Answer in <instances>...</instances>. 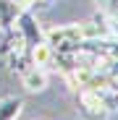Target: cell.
<instances>
[{"label":"cell","mask_w":118,"mask_h":120,"mask_svg":"<svg viewBox=\"0 0 118 120\" xmlns=\"http://www.w3.org/2000/svg\"><path fill=\"white\" fill-rule=\"evenodd\" d=\"M45 42L55 52H76L79 45L84 42L81 24H66V26H53L45 31Z\"/></svg>","instance_id":"6da1fadb"},{"label":"cell","mask_w":118,"mask_h":120,"mask_svg":"<svg viewBox=\"0 0 118 120\" xmlns=\"http://www.w3.org/2000/svg\"><path fill=\"white\" fill-rule=\"evenodd\" d=\"M16 31L24 37V42H26L29 47H34L37 42H45V29L39 26V21L32 16L29 8H24L21 13H18V18H16Z\"/></svg>","instance_id":"7a4b0ae2"},{"label":"cell","mask_w":118,"mask_h":120,"mask_svg":"<svg viewBox=\"0 0 118 120\" xmlns=\"http://www.w3.org/2000/svg\"><path fill=\"white\" fill-rule=\"evenodd\" d=\"M47 81H50L47 68L29 65V68L21 73V84H24V89H26V91H42V89H47Z\"/></svg>","instance_id":"3957f363"},{"label":"cell","mask_w":118,"mask_h":120,"mask_svg":"<svg viewBox=\"0 0 118 120\" xmlns=\"http://www.w3.org/2000/svg\"><path fill=\"white\" fill-rule=\"evenodd\" d=\"M53 55H55V50L47 45V42H37L34 47H29V57H32V65H37V68H53Z\"/></svg>","instance_id":"277c9868"},{"label":"cell","mask_w":118,"mask_h":120,"mask_svg":"<svg viewBox=\"0 0 118 120\" xmlns=\"http://www.w3.org/2000/svg\"><path fill=\"white\" fill-rule=\"evenodd\" d=\"M21 11L24 8L18 5L16 0H0V26H3V29H13Z\"/></svg>","instance_id":"5b68a950"},{"label":"cell","mask_w":118,"mask_h":120,"mask_svg":"<svg viewBox=\"0 0 118 120\" xmlns=\"http://www.w3.org/2000/svg\"><path fill=\"white\" fill-rule=\"evenodd\" d=\"M24 102L21 99H16V97H5V99H0V120H16L18 112H21Z\"/></svg>","instance_id":"8992f818"},{"label":"cell","mask_w":118,"mask_h":120,"mask_svg":"<svg viewBox=\"0 0 118 120\" xmlns=\"http://www.w3.org/2000/svg\"><path fill=\"white\" fill-rule=\"evenodd\" d=\"M37 3H39V5H47L50 0H34V5H37Z\"/></svg>","instance_id":"52a82bcc"}]
</instances>
